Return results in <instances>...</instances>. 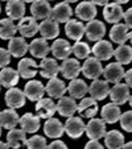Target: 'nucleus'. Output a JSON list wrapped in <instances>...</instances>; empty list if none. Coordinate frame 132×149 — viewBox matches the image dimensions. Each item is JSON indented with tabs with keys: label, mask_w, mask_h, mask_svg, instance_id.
Instances as JSON below:
<instances>
[{
	"label": "nucleus",
	"mask_w": 132,
	"mask_h": 149,
	"mask_svg": "<svg viewBox=\"0 0 132 149\" xmlns=\"http://www.w3.org/2000/svg\"><path fill=\"white\" fill-rule=\"evenodd\" d=\"M124 79H126V83L128 84V87H132V69L124 73Z\"/></svg>",
	"instance_id": "de8ad7c7"
},
{
	"label": "nucleus",
	"mask_w": 132,
	"mask_h": 149,
	"mask_svg": "<svg viewBox=\"0 0 132 149\" xmlns=\"http://www.w3.org/2000/svg\"><path fill=\"white\" fill-rule=\"evenodd\" d=\"M57 106L54 104L53 99L50 98H41L40 100H37L36 104V112L40 118L42 119H49L56 113Z\"/></svg>",
	"instance_id": "6ab92c4d"
},
{
	"label": "nucleus",
	"mask_w": 132,
	"mask_h": 149,
	"mask_svg": "<svg viewBox=\"0 0 132 149\" xmlns=\"http://www.w3.org/2000/svg\"><path fill=\"white\" fill-rule=\"evenodd\" d=\"M91 1H93L95 6H103L104 7L106 4H108L110 0H91Z\"/></svg>",
	"instance_id": "09e8293b"
},
{
	"label": "nucleus",
	"mask_w": 132,
	"mask_h": 149,
	"mask_svg": "<svg viewBox=\"0 0 132 149\" xmlns=\"http://www.w3.org/2000/svg\"><path fill=\"white\" fill-rule=\"evenodd\" d=\"M0 136H1V125H0Z\"/></svg>",
	"instance_id": "13d9d810"
},
{
	"label": "nucleus",
	"mask_w": 132,
	"mask_h": 149,
	"mask_svg": "<svg viewBox=\"0 0 132 149\" xmlns=\"http://www.w3.org/2000/svg\"><path fill=\"white\" fill-rule=\"evenodd\" d=\"M0 87H1V84H0Z\"/></svg>",
	"instance_id": "052dcab7"
},
{
	"label": "nucleus",
	"mask_w": 132,
	"mask_h": 149,
	"mask_svg": "<svg viewBox=\"0 0 132 149\" xmlns=\"http://www.w3.org/2000/svg\"><path fill=\"white\" fill-rule=\"evenodd\" d=\"M0 12H1V6H0Z\"/></svg>",
	"instance_id": "bf43d9fd"
},
{
	"label": "nucleus",
	"mask_w": 132,
	"mask_h": 149,
	"mask_svg": "<svg viewBox=\"0 0 132 149\" xmlns=\"http://www.w3.org/2000/svg\"><path fill=\"white\" fill-rule=\"evenodd\" d=\"M77 112L81 115V118L91 119L98 112V103H96V100L93 96L82 98L79 104H77Z\"/></svg>",
	"instance_id": "39448f33"
},
{
	"label": "nucleus",
	"mask_w": 132,
	"mask_h": 149,
	"mask_svg": "<svg viewBox=\"0 0 132 149\" xmlns=\"http://www.w3.org/2000/svg\"><path fill=\"white\" fill-rule=\"evenodd\" d=\"M23 1H24V3H33L34 0H23Z\"/></svg>",
	"instance_id": "6e6d98bb"
},
{
	"label": "nucleus",
	"mask_w": 132,
	"mask_h": 149,
	"mask_svg": "<svg viewBox=\"0 0 132 149\" xmlns=\"http://www.w3.org/2000/svg\"><path fill=\"white\" fill-rule=\"evenodd\" d=\"M19 124L21 125V130H24L27 133H34L40 128V116L27 112L20 118Z\"/></svg>",
	"instance_id": "2f4dec72"
},
{
	"label": "nucleus",
	"mask_w": 132,
	"mask_h": 149,
	"mask_svg": "<svg viewBox=\"0 0 132 149\" xmlns=\"http://www.w3.org/2000/svg\"><path fill=\"white\" fill-rule=\"evenodd\" d=\"M128 102H129V106L132 107V95H129V99H128Z\"/></svg>",
	"instance_id": "5fc2aeb1"
},
{
	"label": "nucleus",
	"mask_w": 132,
	"mask_h": 149,
	"mask_svg": "<svg viewBox=\"0 0 132 149\" xmlns=\"http://www.w3.org/2000/svg\"><path fill=\"white\" fill-rule=\"evenodd\" d=\"M128 40H129V41L132 42V32H131V33H129V36H128Z\"/></svg>",
	"instance_id": "4d7b16f0"
},
{
	"label": "nucleus",
	"mask_w": 132,
	"mask_h": 149,
	"mask_svg": "<svg viewBox=\"0 0 132 149\" xmlns=\"http://www.w3.org/2000/svg\"><path fill=\"white\" fill-rule=\"evenodd\" d=\"M85 148H98V149H102L103 148V145H102L101 143H99L98 140H95V139H90V141H89V143L86 144V145H85Z\"/></svg>",
	"instance_id": "a18cd8bd"
},
{
	"label": "nucleus",
	"mask_w": 132,
	"mask_h": 149,
	"mask_svg": "<svg viewBox=\"0 0 132 149\" xmlns=\"http://www.w3.org/2000/svg\"><path fill=\"white\" fill-rule=\"evenodd\" d=\"M29 49V44L24 40V37H12L9 40V44H8V50L9 53L12 54L13 57L16 58H20L23 57L24 54L28 52Z\"/></svg>",
	"instance_id": "bb28decb"
},
{
	"label": "nucleus",
	"mask_w": 132,
	"mask_h": 149,
	"mask_svg": "<svg viewBox=\"0 0 132 149\" xmlns=\"http://www.w3.org/2000/svg\"><path fill=\"white\" fill-rule=\"evenodd\" d=\"M119 121L124 131L132 132V111H126L124 113H122Z\"/></svg>",
	"instance_id": "79ce46f5"
},
{
	"label": "nucleus",
	"mask_w": 132,
	"mask_h": 149,
	"mask_svg": "<svg viewBox=\"0 0 132 149\" xmlns=\"http://www.w3.org/2000/svg\"><path fill=\"white\" fill-rule=\"evenodd\" d=\"M20 74L19 71H16L12 68H3L0 71V84L4 87L9 88V87H15L19 82Z\"/></svg>",
	"instance_id": "72a5a7b5"
},
{
	"label": "nucleus",
	"mask_w": 132,
	"mask_h": 149,
	"mask_svg": "<svg viewBox=\"0 0 132 149\" xmlns=\"http://www.w3.org/2000/svg\"><path fill=\"white\" fill-rule=\"evenodd\" d=\"M114 57L116 58V62L122 63V65H127L132 62V48L128 45H119L118 48L114 50Z\"/></svg>",
	"instance_id": "58836bf2"
},
{
	"label": "nucleus",
	"mask_w": 132,
	"mask_h": 149,
	"mask_svg": "<svg viewBox=\"0 0 132 149\" xmlns=\"http://www.w3.org/2000/svg\"><path fill=\"white\" fill-rule=\"evenodd\" d=\"M112 88H110V98L112 100V103H116L118 106H122V104L127 103L129 99V87L127 83H114Z\"/></svg>",
	"instance_id": "0eeeda50"
},
{
	"label": "nucleus",
	"mask_w": 132,
	"mask_h": 149,
	"mask_svg": "<svg viewBox=\"0 0 132 149\" xmlns=\"http://www.w3.org/2000/svg\"><path fill=\"white\" fill-rule=\"evenodd\" d=\"M65 33L69 38L74 40V41H81V38L85 36V25L83 23L78 21V20L70 19L65 24Z\"/></svg>",
	"instance_id": "412c9836"
},
{
	"label": "nucleus",
	"mask_w": 132,
	"mask_h": 149,
	"mask_svg": "<svg viewBox=\"0 0 132 149\" xmlns=\"http://www.w3.org/2000/svg\"><path fill=\"white\" fill-rule=\"evenodd\" d=\"M115 3H118V4H126V3H128L129 0H114Z\"/></svg>",
	"instance_id": "8fccbe9b"
},
{
	"label": "nucleus",
	"mask_w": 132,
	"mask_h": 149,
	"mask_svg": "<svg viewBox=\"0 0 132 149\" xmlns=\"http://www.w3.org/2000/svg\"><path fill=\"white\" fill-rule=\"evenodd\" d=\"M103 137H104V145L107 148H111V149L123 148L124 136L119 131L112 130V131H110V132H106Z\"/></svg>",
	"instance_id": "c9c22d12"
},
{
	"label": "nucleus",
	"mask_w": 132,
	"mask_h": 149,
	"mask_svg": "<svg viewBox=\"0 0 132 149\" xmlns=\"http://www.w3.org/2000/svg\"><path fill=\"white\" fill-rule=\"evenodd\" d=\"M37 65L32 58H23L17 63V71H19L20 77L24 79H31L37 74Z\"/></svg>",
	"instance_id": "a878e982"
},
{
	"label": "nucleus",
	"mask_w": 132,
	"mask_h": 149,
	"mask_svg": "<svg viewBox=\"0 0 132 149\" xmlns=\"http://www.w3.org/2000/svg\"><path fill=\"white\" fill-rule=\"evenodd\" d=\"M123 148H132V141H129V143H124Z\"/></svg>",
	"instance_id": "3c124183"
},
{
	"label": "nucleus",
	"mask_w": 132,
	"mask_h": 149,
	"mask_svg": "<svg viewBox=\"0 0 132 149\" xmlns=\"http://www.w3.org/2000/svg\"><path fill=\"white\" fill-rule=\"evenodd\" d=\"M89 93L95 100H103L104 98H107L110 94V84L108 82L104 79H93V83L89 87Z\"/></svg>",
	"instance_id": "dca6fc26"
},
{
	"label": "nucleus",
	"mask_w": 132,
	"mask_h": 149,
	"mask_svg": "<svg viewBox=\"0 0 132 149\" xmlns=\"http://www.w3.org/2000/svg\"><path fill=\"white\" fill-rule=\"evenodd\" d=\"M68 91V87H66V84L64 83V81L57 77L54 78H50L49 82L46 83L45 86V93L48 94L50 98L53 99H59L65 95V93Z\"/></svg>",
	"instance_id": "ddd939ff"
},
{
	"label": "nucleus",
	"mask_w": 132,
	"mask_h": 149,
	"mask_svg": "<svg viewBox=\"0 0 132 149\" xmlns=\"http://www.w3.org/2000/svg\"><path fill=\"white\" fill-rule=\"evenodd\" d=\"M96 7L93 1H82L77 6L75 15L83 21H90L96 16Z\"/></svg>",
	"instance_id": "c85d7f7f"
},
{
	"label": "nucleus",
	"mask_w": 132,
	"mask_h": 149,
	"mask_svg": "<svg viewBox=\"0 0 132 149\" xmlns=\"http://www.w3.org/2000/svg\"><path fill=\"white\" fill-rule=\"evenodd\" d=\"M50 50L57 59H62L64 61V59L69 58V56L73 53V46L70 45V42L68 40L57 38L53 42V45L50 46Z\"/></svg>",
	"instance_id": "f8f14e48"
},
{
	"label": "nucleus",
	"mask_w": 132,
	"mask_h": 149,
	"mask_svg": "<svg viewBox=\"0 0 132 149\" xmlns=\"http://www.w3.org/2000/svg\"><path fill=\"white\" fill-rule=\"evenodd\" d=\"M124 24H126L128 28H132V8L127 9V12H124Z\"/></svg>",
	"instance_id": "c03bdc74"
},
{
	"label": "nucleus",
	"mask_w": 132,
	"mask_h": 149,
	"mask_svg": "<svg viewBox=\"0 0 132 149\" xmlns=\"http://www.w3.org/2000/svg\"><path fill=\"white\" fill-rule=\"evenodd\" d=\"M85 34L90 41H99L106 34V25L99 20H90L85 25Z\"/></svg>",
	"instance_id": "20e7f679"
},
{
	"label": "nucleus",
	"mask_w": 132,
	"mask_h": 149,
	"mask_svg": "<svg viewBox=\"0 0 132 149\" xmlns=\"http://www.w3.org/2000/svg\"><path fill=\"white\" fill-rule=\"evenodd\" d=\"M9 62H11V53H9V50L0 48V69L6 68Z\"/></svg>",
	"instance_id": "37998d69"
},
{
	"label": "nucleus",
	"mask_w": 132,
	"mask_h": 149,
	"mask_svg": "<svg viewBox=\"0 0 132 149\" xmlns=\"http://www.w3.org/2000/svg\"><path fill=\"white\" fill-rule=\"evenodd\" d=\"M129 32H128V26L126 24H114V26L110 31V38L116 44H124L128 40Z\"/></svg>",
	"instance_id": "f704fd0d"
},
{
	"label": "nucleus",
	"mask_w": 132,
	"mask_h": 149,
	"mask_svg": "<svg viewBox=\"0 0 132 149\" xmlns=\"http://www.w3.org/2000/svg\"><path fill=\"white\" fill-rule=\"evenodd\" d=\"M17 32L23 37H33L38 32V23L33 16H24L17 24Z\"/></svg>",
	"instance_id": "9d476101"
},
{
	"label": "nucleus",
	"mask_w": 132,
	"mask_h": 149,
	"mask_svg": "<svg viewBox=\"0 0 132 149\" xmlns=\"http://www.w3.org/2000/svg\"><path fill=\"white\" fill-rule=\"evenodd\" d=\"M81 68H82V65L79 63L78 59L66 58V59H64L62 63L59 65V73L66 79H74L79 75Z\"/></svg>",
	"instance_id": "423d86ee"
},
{
	"label": "nucleus",
	"mask_w": 132,
	"mask_h": 149,
	"mask_svg": "<svg viewBox=\"0 0 132 149\" xmlns=\"http://www.w3.org/2000/svg\"><path fill=\"white\" fill-rule=\"evenodd\" d=\"M124 16V11L120 4L118 3H108L103 8V17L106 19L107 23L118 24Z\"/></svg>",
	"instance_id": "4468645a"
},
{
	"label": "nucleus",
	"mask_w": 132,
	"mask_h": 149,
	"mask_svg": "<svg viewBox=\"0 0 132 149\" xmlns=\"http://www.w3.org/2000/svg\"><path fill=\"white\" fill-rule=\"evenodd\" d=\"M40 75L44 77V78H54L57 77V74L59 73V65L57 63V61L54 58H45L41 59V63H40Z\"/></svg>",
	"instance_id": "4be33fe9"
},
{
	"label": "nucleus",
	"mask_w": 132,
	"mask_h": 149,
	"mask_svg": "<svg viewBox=\"0 0 132 149\" xmlns=\"http://www.w3.org/2000/svg\"><path fill=\"white\" fill-rule=\"evenodd\" d=\"M120 107L116 103H108L102 107L101 116L107 124H114L120 119Z\"/></svg>",
	"instance_id": "cd10ccee"
},
{
	"label": "nucleus",
	"mask_w": 132,
	"mask_h": 149,
	"mask_svg": "<svg viewBox=\"0 0 132 149\" xmlns=\"http://www.w3.org/2000/svg\"><path fill=\"white\" fill-rule=\"evenodd\" d=\"M64 1H66V3H74V1H78V0H64Z\"/></svg>",
	"instance_id": "864d4df0"
},
{
	"label": "nucleus",
	"mask_w": 132,
	"mask_h": 149,
	"mask_svg": "<svg viewBox=\"0 0 132 149\" xmlns=\"http://www.w3.org/2000/svg\"><path fill=\"white\" fill-rule=\"evenodd\" d=\"M71 15H73V9L69 6V3L61 1V3H58L54 8H52L50 17L54 21H57V23H66V21L70 20Z\"/></svg>",
	"instance_id": "a211bd4d"
},
{
	"label": "nucleus",
	"mask_w": 132,
	"mask_h": 149,
	"mask_svg": "<svg viewBox=\"0 0 132 149\" xmlns=\"http://www.w3.org/2000/svg\"><path fill=\"white\" fill-rule=\"evenodd\" d=\"M6 103L9 108H21L25 104V94L17 87H9L6 93Z\"/></svg>",
	"instance_id": "2eb2a0df"
},
{
	"label": "nucleus",
	"mask_w": 132,
	"mask_h": 149,
	"mask_svg": "<svg viewBox=\"0 0 132 149\" xmlns=\"http://www.w3.org/2000/svg\"><path fill=\"white\" fill-rule=\"evenodd\" d=\"M25 131L24 130H17V128H12L9 130L8 135H7V143L11 148H19V146L24 145L27 140Z\"/></svg>",
	"instance_id": "e433bc0d"
},
{
	"label": "nucleus",
	"mask_w": 132,
	"mask_h": 149,
	"mask_svg": "<svg viewBox=\"0 0 132 149\" xmlns=\"http://www.w3.org/2000/svg\"><path fill=\"white\" fill-rule=\"evenodd\" d=\"M48 148H66V144L64 143V141H61L59 139H56L54 141H52L50 144L48 145Z\"/></svg>",
	"instance_id": "49530a36"
},
{
	"label": "nucleus",
	"mask_w": 132,
	"mask_h": 149,
	"mask_svg": "<svg viewBox=\"0 0 132 149\" xmlns=\"http://www.w3.org/2000/svg\"><path fill=\"white\" fill-rule=\"evenodd\" d=\"M68 91L71 98L82 99L89 93V86L86 84V82H85L83 79L74 78V79H70V83H69V86H68Z\"/></svg>",
	"instance_id": "473e14b6"
},
{
	"label": "nucleus",
	"mask_w": 132,
	"mask_h": 149,
	"mask_svg": "<svg viewBox=\"0 0 132 149\" xmlns=\"http://www.w3.org/2000/svg\"><path fill=\"white\" fill-rule=\"evenodd\" d=\"M65 132L69 137L71 139H79L85 133V121L82 120V118H75V116H69L68 120L64 124Z\"/></svg>",
	"instance_id": "f03ea898"
},
{
	"label": "nucleus",
	"mask_w": 132,
	"mask_h": 149,
	"mask_svg": "<svg viewBox=\"0 0 132 149\" xmlns=\"http://www.w3.org/2000/svg\"><path fill=\"white\" fill-rule=\"evenodd\" d=\"M57 106V111L61 116H65V118H69V116H73L74 113L77 112V103L74 100V98L71 96H62L59 98Z\"/></svg>",
	"instance_id": "393cba45"
},
{
	"label": "nucleus",
	"mask_w": 132,
	"mask_h": 149,
	"mask_svg": "<svg viewBox=\"0 0 132 149\" xmlns=\"http://www.w3.org/2000/svg\"><path fill=\"white\" fill-rule=\"evenodd\" d=\"M8 143H3V141H0V148H8Z\"/></svg>",
	"instance_id": "603ef678"
},
{
	"label": "nucleus",
	"mask_w": 132,
	"mask_h": 149,
	"mask_svg": "<svg viewBox=\"0 0 132 149\" xmlns=\"http://www.w3.org/2000/svg\"><path fill=\"white\" fill-rule=\"evenodd\" d=\"M31 12L36 20H45L50 17L52 7L48 0H34L31 6Z\"/></svg>",
	"instance_id": "f3484780"
},
{
	"label": "nucleus",
	"mask_w": 132,
	"mask_h": 149,
	"mask_svg": "<svg viewBox=\"0 0 132 149\" xmlns=\"http://www.w3.org/2000/svg\"><path fill=\"white\" fill-rule=\"evenodd\" d=\"M24 146L29 149H41V148H46L48 144H46V139L44 136H32L31 139H27L25 143H24Z\"/></svg>",
	"instance_id": "a19ab883"
},
{
	"label": "nucleus",
	"mask_w": 132,
	"mask_h": 149,
	"mask_svg": "<svg viewBox=\"0 0 132 149\" xmlns=\"http://www.w3.org/2000/svg\"><path fill=\"white\" fill-rule=\"evenodd\" d=\"M29 52H31V54L33 57H36V58H45L46 56L49 54V52H50V46H49L48 44V40L45 38H34L33 41L29 44Z\"/></svg>",
	"instance_id": "5701e85b"
},
{
	"label": "nucleus",
	"mask_w": 132,
	"mask_h": 149,
	"mask_svg": "<svg viewBox=\"0 0 132 149\" xmlns=\"http://www.w3.org/2000/svg\"><path fill=\"white\" fill-rule=\"evenodd\" d=\"M81 71L86 78L89 79H98L103 74V66L102 62L95 57H87L85 63L82 65Z\"/></svg>",
	"instance_id": "f257e3e1"
},
{
	"label": "nucleus",
	"mask_w": 132,
	"mask_h": 149,
	"mask_svg": "<svg viewBox=\"0 0 132 149\" xmlns=\"http://www.w3.org/2000/svg\"><path fill=\"white\" fill-rule=\"evenodd\" d=\"M91 53L94 54L95 58H98L99 61H107L111 57H114V48L112 44L106 40H99L96 41V44L93 46Z\"/></svg>",
	"instance_id": "1a4fd4ad"
},
{
	"label": "nucleus",
	"mask_w": 132,
	"mask_h": 149,
	"mask_svg": "<svg viewBox=\"0 0 132 149\" xmlns=\"http://www.w3.org/2000/svg\"><path fill=\"white\" fill-rule=\"evenodd\" d=\"M24 94H25V98H28L29 100L37 102L45 94V86L40 81H29L28 83L25 84Z\"/></svg>",
	"instance_id": "aec40b11"
},
{
	"label": "nucleus",
	"mask_w": 132,
	"mask_h": 149,
	"mask_svg": "<svg viewBox=\"0 0 132 149\" xmlns=\"http://www.w3.org/2000/svg\"><path fill=\"white\" fill-rule=\"evenodd\" d=\"M73 53L78 59H86L87 57L90 56L91 49H90V46L87 45L86 42L77 41L75 44H74V46H73Z\"/></svg>",
	"instance_id": "ea45409f"
},
{
	"label": "nucleus",
	"mask_w": 132,
	"mask_h": 149,
	"mask_svg": "<svg viewBox=\"0 0 132 149\" xmlns=\"http://www.w3.org/2000/svg\"><path fill=\"white\" fill-rule=\"evenodd\" d=\"M6 12L9 19L21 20L25 13V4L23 0H8L6 6Z\"/></svg>",
	"instance_id": "c756f323"
},
{
	"label": "nucleus",
	"mask_w": 132,
	"mask_h": 149,
	"mask_svg": "<svg viewBox=\"0 0 132 149\" xmlns=\"http://www.w3.org/2000/svg\"><path fill=\"white\" fill-rule=\"evenodd\" d=\"M20 123V116L15 111V108H7L0 111V125L7 130H12Z\"/></svg>",
	"instance_id": "7c9ffc66"
},
{
	"label": "nucleus",
	"mask_w": 132,
	"mask_h": 149,
	"mask_svg": "<svg viewBox=\"0 0 132 149\" xmlns=\"http://www.w3.org/2000/svg\"><path fill=\"white\" fill-rule=\"evenodd\" d=\"M17 32V25L13 23L12 19H3L0 20V38L1 40H11L15 37Z\"/></svg>",
	"instance_id": "4c0bfd02"
},
{
	"label": "nucleus",
	"mask_w": 132,
	"mask_h": 149,
	"mask_svg": "<svg viewBox=\"0 0 132 149\" xmlns=\"http://www.w3.org/2000/svg\"><path fill=\"white\" fill-rule=\"evenodd\" d=\"M38 32L41 33V37L45 40H53L57 38L59 34V26L58 23L54 21L52 17L42 20V23L38 24Z\"/></svg>",
	"instance_id": "9b49d317"
},
{
	"label": "nucleus",
	"mask_w": 132,
	"mask_h": 149,
	"mask_svg": "<svg viewBox=\"0 0 132 149\" xmlns=\"http://www.w3.org/2000/svg\"><path fill=\"white\" fill-rule=\"evenodd\" d=\"M124 69L123 65L119 63V62H112L110 65L106 66V69H103V74L102 75L104 77L108 83H118L122 79L124 78Z\"/></svg>",
	"instance_id": "6e6552de"
},
{
	"label": "nucleus",
	"mask_w": 132,
	"mask_h": 149,
	"mask_svg": "<svg viewBox=\"0 0 132 149\" xmlns=\"http://www.w3.org/2000/svg\"><path fill=\"white\" fill-rule=\"evenodd\" d=\"M85 132H86L89 139L99 140V139H102L104 136V133H106V121H104L103 119L91 118L90 121L86 124Z\"/></svg>",
	"instance_id": "7ed1b4c3"
},
{
	"label": "nucleus",
	"mask_w": 132,
	"mask_h": 149,
	"mask_svg": "<svg viewBox=\"0 0 132 149\" xmlns=\"http://www.w3.org/2000/svg\"><path fill=\"white\" fill-rule=\"evenodd\" d=\"M44 132L50 139H59L65 132L64 124L56 118H49L44 124Z\"/></svg>",
	"instance_id": "b1692460"
}]
</instances>
